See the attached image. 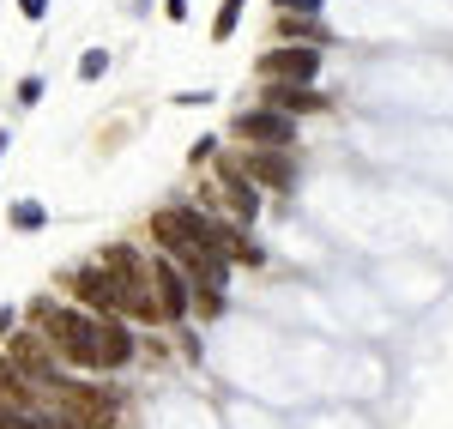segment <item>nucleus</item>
<instances>
[{
  "label": "nucleus",
  "instance_id": "4",
  "mask_svg": "<svg viewBox=\"0 0 453 429\" xmlns=\"http://www.w3.org/2000/svg\"><path fill=\"white\" fill-rule=\"evenodd\" d=\"M242 170L260 181V188H273V194H290V188H296V157H290V145H248Z\"/></svg>",
  "mask_w": 453,
  "mask_h": 429
},
{
  "label": "nucleus",
  "instance_id": "17",
  "mask_svg": "<svg viewBox=\"0 0 453 429\" xmlns=\"http://www.w3.org/2000/svg\"><path fill=\"white\" fill-rule=\"evenodd\" d=\"M104 67H109V55H104V49H91V55L79 61V73H85V79H104Z\"/></svg>",
  "mask_w": 453,
  "mask_h": 429
},
{
  "label": "nucleus",
  "instance_id": "18",
  "mask_svg": "<svg viewBox=\"0 0 453 429\" xmlns=\"http://www.w3.org/2000/svg\"><path fill=\"white\" fill-rule=\"evenodd\" d=\"M19 12H25V19H42V12H49V0H19Z\"/></svg>",
  "mask_w": 453,
  "mask_h": 429
},
{
  "label": "nucleus",
  "instance_id": "10",
  "mask_svg": "<svg viewBox=\"0 0 453 429\" xmlns=\"http://www.w3.org/2000/svg\"><path fill=\"white\" fill-rule=\"evenodd\" d=\"M218 181H224V194H230V206H236L242 218H254V206H260V200H254V188H260V181L248 176L242 164H224V170H218Z\"/></svg>",
  "mask_w": 453,
  "mask_h": 429
},
{
  "label": "nucleus",
  "instance_id": "9",
  "mask_svg": "<svg viewBox=\"0 0 453 429\" xmlns=\"http://www.w3.org/2000/svg\"><path fill=\"white\" fill-rule=\"evenodd\" d=\"M266 103L284 109V115H309V109H326V97L314 85H279V79H266Z\"/></svg>",
  "mask_w": 453,
  "mask_h": 429
},
{
  "label": "nucleus",
  "instance_id": "13",
  "mask_svg": "<svg viewBox=\"0 0 453 429\" xmlns=\"http://www.w3.org/2000/svg\"><path fill=\"white\" fill-rule=\"evenodd\" d=\"M0 399L19 405V411H31V387H25V375H19L12 363H0Z\"/></svg>",
  "mask_w": 453,
  "mask_h": 429
},
{
  "label": "nucleus",
  "instance_id": "5",
  "mask_svg": "<svg viewBox=\"0 0 453 429\" xmlns=\"http://www.w3.org/2000/svg\"><path fill=\"white\" fill-rule=\"evenodd\" d=\"M67 285H73V296H79L91 315H121V285H115L109 260H104V266H91V260H85V266H73Z\"/></svg>",
  "mask_w": 453,
  "mask_h": 429
},
{
  "label": "nucleus",
  "instance_id": "11",
  "mask_svg": "<svg viewBox=\"0 0 453 429\" xmlns=\"http://www.w3.org/2000/svg\"><path fill=\"white\" fill-rule=\"evenodd\" d=\"M127 357H134V333H127V321L104 315V369H121Z\"/></svg>",
  "mask_w": 453,
  "mask_h": 429
},
{
  "label": "nucleus",
  "instance_id": "16",
  "mask_svg": "<svg viewBox=\"0 0 453 429\" xmlns=\"http://www.w3.org/2000/svg\"><path fill=\"white\" fill-rule=\"evenodd\" d=\"M0 429H42L31 418V411H19V405H6V399H0Z\"/></svg>",
  "mask_w": 453,
  "mask_h": 429
},
{
  "label": "nucleus",
  "instance_id": "19",
  "mask_svg": "<svg viewBox=\"0 0 453 429\" xmlns=\"http://www.w3.org/2000/svg\"><path fill=\"white\" fill-rule=\"evenodd\" d=\"M320 0H279V12H314Z\"/></svg>",
  "mask_w": 453,
  "mask_h": 429
},
{
  "label": "nucleus",
  "instance_id": "7",
  "mask_svg": "<svg viewBox=\"0 0 453 429\" xmlns=\"http://www.w3.org/2000/svg\"><path fill=\"white\" fill-rule=\"evenodd\" d=\"M236 140L242 145H296V115H284V109H248L242 121H236Z\"/></svg>",
  "mask_w": 453,
  "mask_h": 429
},
{
  "label": "nucleus",
  "instance_id": "8",
  "mask_svg": "<svg viewBox=\"0 0 453 429\" xmlns=\"http://www.w3.org/2000/svg\"><path fill=\"white\" fill-rule=\"evenodd\" d=\"M151 279H157V303H164V315L170 321H188V303H194V279H188V266L164 254V260H151Z\"/></svg>",
  "mask_w": 453,
  "mask_h": 429
},
{
  "label": "nucleus",
  "instance_id": "21",
  "mask_svg": "<svg viewBox=\"0 0 453 429\" xmlns=\"http://www.w3.org/2000/svg\"><path fill=\"white\" fill-rule=\"evenodd\" d=\"M0 151H6V134H0Z\"/></svg>",
  "mask_w": 453,
  "mask_h": 429
},
{
  "label": "nucleus",
  "instance_id": "6",
  "mask_svg": "<svg viewBox=\"0 0 453 429\" xmlns=\"http://www.w3.org/2000/svg\"><path fill=\"white\" fill-rule=\"evenodd\" d=\"M266 79H279V85H314L320 79V42H290V49H273L266 61H260Z\"/></svg>",
  "mask_w": 453,
  "mask_h": 429
},
{
  "label": "nucleus",
  "instance_id": "12",
  "mask_svg": "<svg viewBox=\"0 0 453 429\" xmlns=\"http://www.w3.org/2000/svg\"><path fill=\"white\" fill-rule=\"evenodd\" d=\"M279 36H290V42H326V31L314 25L309 12H279Z\"/></svg>",
  "mask_w": 453,
  "mask_h": 429
},
{
  "label": "nucleus",
  "instance_id": "20",
  "mask_svg": "<svg viewBox=\"0 0 453 429\" xmlns=\"http://www.w3.org/2000/svg\"><path fill=\"white\" fill-rule=\"evenodd\" d=\"M164 12H170V19H181V12H188V0H164Z\"/></svg>",
  "mask_w": 453,
  "mask_h": 429
},
{
  "label": "nucleus",
  "instance_id": "14",
  "mask_svg": "<svg viewBox=\"0 0 453 429\" xmlns=\"http://www.w3.org/2000/svg\"><path fill=\"white\" fill-rule=\"evenodd\" d=\"M236 19H242V0H224L218 6V25H211V42H230L236 36Z\"/></svg>",
  "mask_w": 453,
  "mask_h": 429
},
{
  "label": "nucleus",
  "instance_id": "15",
  "mask_svg": "<svg viewBox=\"0 0 453 429\" xmlns=\"http://www.w3.org/2000/svg\"><path fill=\"white\" fill-rule=\"evenodd\" d=\"M42 206H36V200H19V206H12V230H42Z\"/></svg>",
  "mask_w": 453,
  "mask_h": 429
},
{
  "label": "nucleus",
  "instance_id": "1",
  "mask_svg": "<svg viewBox=\"0 0 453 429\" xmlns=\"http://www.w3.org/2000/svg\"><path fill=\"white\" fill-rule=\"evenodd\" d=\"M31 321L42 326V339H49L73 369H104V315H91V309H61V303L36 296Z\"/></svg>",
  "mask_w": 453,
  "mask_h": 429
},
{
  "label": "nucleus",
  "instance_id": "2",
  "mask_svg": "<svg viewBox=\"0 0 453 429\" xmlns=\"http://www.w3.org/2000/svg\"><path fill=\"white\" fill-rule=\"evenodd\" d=\"M109 272H115V285H121V321H140V326H164V303H157V279H151V260H140V249H127V242H115L104 254Z\"/></svg>",
  "mask_w": 453,
  "mask_h": 429
},
{
  "label": "nucleus",
  "instance_id": "3",
  "mask_svg": "<svg viewBox=\"0 0 453 429\" xmlns=\"http://www.w3.org/2000/svg\"><path fill=\"white\" fill-rule=\"evenodd\" d=\"M55 394H61V405H67V418H79V429H109V424H115V411H121V399H115V394L85 387V381H61Z\"/></svg>",
  "mask_w": 453,
  "mask_h": 429
}]
</instances>
